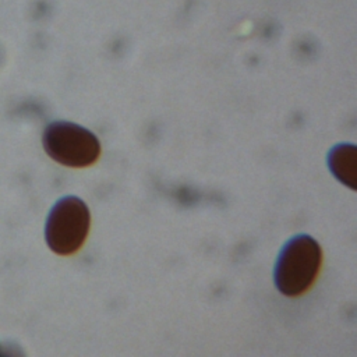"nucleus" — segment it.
Returning a JSON list of instances; mask_svg holds the SVG:
<instances>
[{"instance_id":"1","label":"nucleus","mask_w":357,"mask_h":357,"mask_svg":"<svg viewBox=\"0 0 357 357\" xmlns=\"http://www.w3.org/2000/svg\"><path fill=\"white\" fill-rule=\"evenodd\" d=\"M322 261V251L317 240L308 234L289 238L278 254L273 268L276 289L284 296L304 293L315 280Z\"/></svg>"},{"instance_id":"2","label":"nucleus","mask_w":357,"mask_h":357,"mask_svg":"<svg viewBox=\"0 0 357 357\" xmlns=\"http://www.w3.org/2000/svg\"><path fill=\"white\" fill-rule=\"evenodd\" d=\"M91 223L86 204L75 197L66 195L56 201L45 223V238L49 248L60 255L74 254L84 244Z\"/></svg>"},{"instance_id":"3","label":"nucleus","mask_w":357,"mask_h":357,"mask_svg":"<svg viewBox=\"0 0 357 357\" xmlns=\"http://www.w3.org/2000/svg\"><path fill=\"white\" fill-rule=\"evenodd\" d=\"M42 144L46 153L60 165L85 167L100 155V142L88 128L71 121H52L46 126Z\"/></svg>"},{"instance_id":"4","label":"nucleus","mask_w":357,"mask_h":357,"mask_svg":"<svg viewBox=\"0 0 357 357\" xmlns=\"http://www.w3.org/2000/svg\"><path fill=\"white\" fill-rule=\"evenodd\" d=\"M357 149L353 144H337L328 152V166L332 174L349 185L356 188V166H357Z\"/></svg>"}]
</instances>
